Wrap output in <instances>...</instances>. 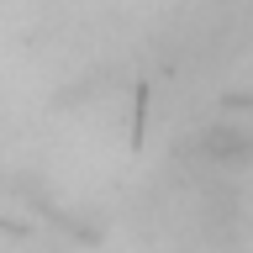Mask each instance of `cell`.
I'll use <instances>...</instances> for the list:
<instances>
[{"label": "cell", "instance_id": "obj_1", "mask_svg": "<svg viewBox=\"0 0 253 253\" xmlns=\"http://www.w3.org/2000/svg\"><path fill=\"white\" fill-rule=\"evenodd\" d=\"M190 153L201 164H216V169H237V164H253V116H221V122L201 126Z\"/></svg>", "mask_w": 253, "mask_h": 253}]
</instances>
